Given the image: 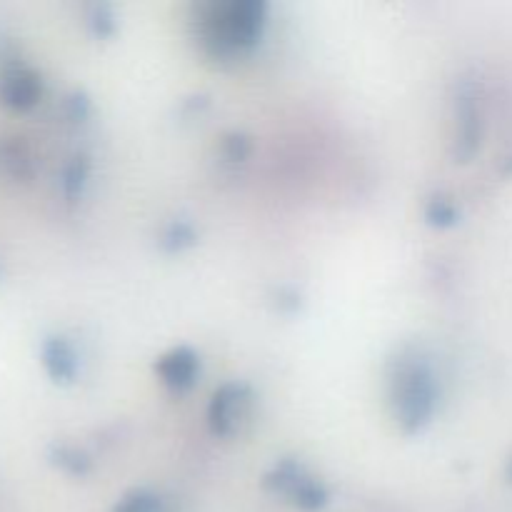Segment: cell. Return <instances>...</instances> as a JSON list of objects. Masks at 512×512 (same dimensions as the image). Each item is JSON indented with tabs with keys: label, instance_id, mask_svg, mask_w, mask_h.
Masks as SVG:
<instances>
[{
	"label": "cell",
	"instance_id": "1",
	"mask_svg": "<svg viewBox=\"0 0 512 512\" xmlns=\"http://www.w3.org/2000/svg\"><path fill=\"white\" fill-rule=\"evenodd\" d=\"M263 15L255 3H230L203 20V43L215 55H235L260 38Z\"/></svg>",
	"mask_w": 512,
	"mask_h": 512
},
{
	"label": "cell",
	"instance_id": "2",
	"mask_svg": "<svg viewBox=\"0 0 512 512\" xmlns=\"http://www.w3.org/2000/svg\"><path fill=\"white\" fill-rule=\"evenodd\" d=\"M395 403H398V413L403 415L408 423H418L433 408V385H430V375L423 368H405L400 380L395 383Z\"/></svg>",
	"mask_w": 512,
	"mask_h": 512
}]
</instances>
